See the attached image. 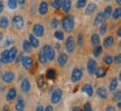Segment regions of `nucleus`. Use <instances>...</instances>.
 Segmentation results:
<instances>
[{"mask_svg":"<svg viewBox=\"0 0 121 111\" xmlns=\"http://www.w3.org/2000/svg\"><path fill=\"white\" fill-rule=\"evenodd\" d=\"M13 26L16 28V29H22L24 27V18L20 16V15H17L13 18V22H11Z\"/></svg>","mask_w":121,"mask_h":111,"instance_id":"obj_6","label":"nucleus"},{"mask_svg":"<svg viewBox=\"0 0 121 111\" xmlns=\"http://www.w3.org/2000/svg\"><path fill=\"white\" fill-rule=\"evenodd\" d=\"M96 95L101 99H105L108 97V90L103 88V86H100L99 89L96 90Z\"/></svg>","mask_w":121,"mask_h":111,"instance_id":"obj_15","label":"nucleus"},{"mask_svg":"<svg viewBox=\"0 0 121 111\" xmlns=\"http://www.w3.org/2000/svg\"><path fill=\"white\" fill-rule=\"evenodd\" d=\"M102 13H103L104 19H108V18L111 16V13H112V7H111V6H107V8L104 9V11Z\"/></svg>","mask_w":121,"mask_h":111,"instance_id":"obj_30","label":"nucleus"},{"mask_svg":"<svg viewBox=\"0 0 121 111\" xmlns=\"http://www.w3.org/2000/svg\"><path fill=\"white\" fill-rule=\"evenodd\" d=\"M74 25H75V22H74L73 16H71V15L65 16L62 20V27L66 33H71L74 29Z\"/></svg>","mask_w":121,"mask_h":111,"instance_id":"obj_1","label":"nucleus"},{"mask_svg":"<svg viewBox=\"0 0 121 111\" xmlns=\"http://www.w3.org/2000/svg\"><path fill=\"white\" fill-rule=\"evenodd\" d=\"M20 62H22L24 68H26V70H30L33 64H34V61H33V58L30 56H22Z\"/></svg>","mask_w":121,"mask_h":111,"instance_id":"obj_8","label":"nucleus"},{"mask_svg":"<svg viewBox=\"0 0 121 111\" xmlns=\"http://www.w3.org/2000/svg\"><path fill=\"white\" fill-rule=\"evenodd\" d=\"M31 48H33V46L30 45L29 40H24V43H22V49H24V52L30 53V52H31Z\"/></svg>","mask_w":121,"mask_h":111,"instance_id":"obj_29","label":"nucleus"},{"mask_svg":"<svg viewBox=\"0 0 121 111\" xmlns=\"http://www.w3.org/2000/svg\"><path fill=\"white\" fill-rule=\"evenodd\" d=\"M17 2L19 4H24L25 2H26V0H17Z\"/></svg>","mask_w":121,"mask_h":111,"instance_id":"obj_52","label":"nucleus"},{"mask_svg":"<svg viewBox=\"0 0 121 111\" xmlns=\"http://www.w3.org/2000/svg\"><path fill=\"white\" fill-rule=\"evenodd\" d=\"M17 54H18L17 47H11V48L9 49V62H10V63H13V61H15Z\"/></svg>","mask_w":121,"mask_h":111,"instance_id":"obj_17","label":"nucleus"},{"mask_svg":"<svg viewBox=\"0 0 121 111\" xmlns=\"http://www.w3.org/2000/svg\"><path fill=\"white\" fill-rule=\"evenodd\" d=\"M111 16H112V18L114 19V20H118V19L121 17V8H119V7H118L114 11H112Z\"/></svg>","mask_w":121,"mask_h":111,"instance_id":"obj_32","label":"nucleus"},{"mask_svg":"<svg viewBox=\"0 0 121 111\" xmlns=\"http://www.w3.org/2000/svg\"><path fill=\"white\" fill-rule=\"evenodd\" d=\"M58 24H60V22H58V20H57L56 18H54L52 22H51V27H52V28H56L57 26H58Z\"/></svg>","mask_w":121,"mask_h":111,"instance_id":"obj_43","label":"nucleus"},{"mask_svg":"<svg viewBox=\"0 0 121 111\" xmlns=\"http://www.w3.org/2000/svg\"><path fill=\"white\" fill-rule=\"evenodd\" d=\"M65 48L69 53H73L75 51V39L73 36H69L65 42Z\"/></svg>","mask_w":121,"mask_h":111,"instance_id":"obj_3","label":"nucleus"},{"mask_svg":"<svg viewBox=\"0 0 121 111\" xmlns=\"http://www.w3.org/2000/svg\"><path fill=\"white\" fill-rule=\"evenodd\" d=\"M33 33L36 37H42L45 33V28H44L43 25H40V24H35L33 26Z\"/></svg>","mask_w":121,"mask_h":111,"instance_id":"obj_7","label":"nucleus"},{"mask_svg":"<svg viewBox=\"0 0 121 111\" xmlns=\"http://www.w3.org/2000/svg\"><path fill=\"white\" fill-rule=\"evenodd\" d=\"M93 54H94L95 57H99L101 54H102V47L100 46V45H98V46H95L94 48V52H93Z\"/></svg>","mask_w":121,"mask_h":111,"instance_id":"obj_37","label":"nucleus"},{"mask_svg":"<svg viewBox=\"0 0 121 111\" xmlns=\"http://www.w3.org/2000/svg\"><path fill=\"white\" fill-rule=\"evenodd\" d=\"M103 62L105 63L107 65H110L113 63V57L111 55H105L103 57Z\"/></svg>","mask_w":121,"mask_h":111,"instance_id":"obj_36","label":"nucleus"},{"mask_svg":"<svg viewBox=\"0 0 121 111\" xmlns=\"http://www.w3.org/2000/svg\"><path fill=\"white\" fill-rule=\"evenodd\" d=\"M38 11L42 16H44V15H46L48 13V4L46 1H42L40 2V4L38 7Z\"/></svg>","mask_w":121,"mask_h":111,"instance_id":"obj_12","label":"nucleus"},{"mask_svg":"<svg viewBox=\"0 0 121 111\" xmlns=\"http://www.w3.org/2000/svg\"><path fill=\"white\" fill-rule=\"evenodd\" d=\"M78 46H83V35L78 34Z\"/></svg>","mask_w":121,"mask_h":111,"instance_id":"obj_44","label":"nucleus"},{"mask_svg":"<svg viewBox=\"0 0 121 111\" xmlns=\"http://www.w3.org/2000/svg\"><path fill=\"white\" fill-rule=\"evenodd\" d=\"M96 67V62L94 60H89L87 61V64H86V68H87V72L89 74H94V70Z\"/></svg>","mask_w":121,"mask_h":111,"instance_id":"obj_10","label":"nucleus"},{"mask_svg":"<svg viewBox=\"0 0 121 111\" xmlns=\"http://www.w3.org/2000/svg\"><path fill=\"white\" fill-rule=\"evenodd\" d=\"M1 65H2V62H1V60H0V67H1Z\"/></svg>","mask_w":121,"mask_h":111,"instance_id":"obj_58","label":"nucleus"},{"mask_svg":"<svg viewBox=\"0 0 121 111\" xmlns=\"http://www.w3.org/2000/svg\"><path fill=\"white\" fill-rule=\"evenodd\" d=\"M16 97H17V91H16L15 88H11V89L7 92V100H8V101H11V100H13Z\"/></svg>","mask_w":121,"mask_h":111,"instance_id":"obj_23","label":"nucleus"},{"mask_svg":"<svg viewBox=\"0 0 121 111\" xmlns=\"http://www.w3.org/2000/svg\"><path fill=\"white\" fill-rule=\"evenodd\" d=\"M105 111H116V108L112 107V106H108L107 109H105Z\"/></svg>","mask_w":121,"mask_h":111,"instance_id":"obj_48","label":"nucleus"},{"mask_svg":"<svg viewBox=\"0 0 121 111\" xmlns=\"http://www.w3.org/2000/svg\"><path fill=\"white\" fill-rule=\"evenodd\" d=\"M43 52L45 53L47 61H54V58H55V51L49 45H45L43 48Z\"/></svg>","mask_w":121,"mask_h":111,"instance_id":"obj_5","label":"nucleus"},{"mask_svg":"<svg viewBox=\"0 0 121 111\" xmlns=\"http://www.w3.org/2000/svg\"><path fill=\"white\" fill-rule=\"evenodd\" d=\"M117 4L120 6V4H121V0H117Z\"/></svg>","mask_w":121,"mask_h":111,"instance_id":"obj_57","label":"nucleus"},{"mask_svg":"<svg viewBox=\"0 0 121 111\" xmlns=\"http://www.w3.org/2000/svg\"><path fill=\"white\" fill-rule=\"evenodd\" d=\"M71 7H72V1L71 0H63V4H62V10L65 11V13H69L71 10Z\"/></svg>","mask_w":121,"mask_h":111,"instance_id":"obj_19","label":"nucleus"},{"mask_svg":"<svg viewBox=\"0 0 121 111\" xmlns=\"http://www.w3.org/2000/svg\"><path fill=\"white\" fill-rule=\"evenodd\" d=\"M67 60H69V56H67V54H65V53H60V55H58V57H57V62H58L60 66H64L66 64Z\"/></svg>","mask_w":121,"mask_h":111,"instance_id":"obj_14","label":"nucleus"},{"mask_svg":"<svg viewBox=\"0 0 121 111\" xmlns=\"http://www.w3.org/2000/svg\"><path fill=\"white\" fill-rule=\"evenodd\" d=\"M44 111H54V110H53V107H52V106H47V107L44 109Z\"/></svg>","mask_w":121,"mask_h":111,"instance_id":"obj_50","label":"nucleus"},{"mask_svg":"<svg viewBox=\"0 0 121 111\" xmlns=\"http://www.w3.org/2000/svg\"><path fill=\"white\" fill-rule=\"evenodd\" d=\"M2 111H9V107L8 106H4V109H2Z\"/></svg>","mask_w":121,"mask_h":111,"instance_id":"obj_53","label":"nucleus"},{"mask_svg":"<svg viewBox=\"0 0 121 111\" xmlns=\"http://www.w3.org/2000/svg\"><path fill=\"white\" fill-rule=\"evenodd\" d=\"M35 111H44L43 106H38V107L36 108V110H35Z\"/></svg>","mask_w":121,"mask_h":111,"instance_id":"obj_51","label":"nucleus"},{"mask_svg":"<svg viewBox=\"0 0 121 111\" xmlns=\"http://www.w3.org/2000/svg\"><path fill=\"white\" fill-rule=\"evenodd\" d=\"M1 62L4 63V64H9V49H4L2 53H1Z\"/></svg>","mask_w":121,"mask_h":111,"instance_id":"obj_22","label":"nucleus"},{"mask_svg":"<svg viewBox=\"0 0 121 111\" xmlns=\"http://www.w3.org/2000/svg\"><path fill=\"white\" fill-rule=\"evenodd\" d=\"M20 88H22V92H25V93H27V92H29L30 91V82L28 79H24L22 81V83H20Z\"/></svg>","mask_w":121,"mask_h":111,"instance_id":"obj_11","label":"nucleus"},{"mask_svg":"<svg viewBox=\"0 0 121 111\" xmlns=\"http://www.w3.org/2000/svg\"><path fill=\"white\" fill-rule=\"evenodd\" d=\"M62 97H63L62 90L57 89V90H55V91H53L52 95H51V102H52L53 104H56V103H58L60 100H62Z\"/></svg>","mask_w":121,"mask_h":111,"instance_id":"obj_4","label":"nucleus"},{"mask_svg":"<svg viewBox=\"0 0 121 111\" xmlns=\"http://www.w3.org/2000/svg\"><path fill=\"white\" fill-rule=\"evenodd\" d=\"M46 77L49 80H54L56 77V71L54 68H48L47 72H46Z\"/></svg>","mask_w":121,"mask_h":111,"instance_id":"obj_27","label":"nucleus"},{"mask_svg":"<svg viewBox=\"0 0 121 111\" xmlns=\"http://www.w3.org/2000/svg\"><path fill=\"white\" fill-rule=\"evenodd\" d=\"M113 44H114V38H113L112 36H108V37H105L103 40V46L105 48H110V47L113 46Z\"/></svg>","mask_w":121,"mask_h":111,"instance_id":"obj_16","label":"nucleus"},{"mask_svg":"<svg viewBox=\"0 0 121 111\" xmlns=\"http://www.w3.org/2000/svg\"><path fill=\"white\" fill-rule=\"evenodd\" d=\"M4 2H2V1H1V0H0V13H2V11H4Z\"/></svg>","mask_w":121,"mask_h":111,"instance_id":"obj_49","label":"nucleus"},{"mask_svg":"<svg viewBox=\"0 0 121 111\" xmlns=\"http://www.w3.org/2000/svg\"><path fill=\"white\" fill-rule=\"evenodd\" d=\"M91 42H92V44H93L94 46L100 45V35L98 34V33L92 34V36H91Z\"/></svg>","mask_w":121,"mask_h":111,"instance_id":"obj_26","label":"nucleus"},{"mask_svg":"<svg viewBox=\"0 0 121 111\" xmlns=\"http://www.w3.org/2000/svg\"><path fill=\"white\" fill-rule=\"evenodd\" d=\"M54 36H55V38H57L58 40H63V39H64V34H63L62 31H60V30H56Z\"/></svg>","mask_w":121,"mask_h":111,"instance_id":"obj_39","label":"nucleus"},{"mask_svg":"<svg viewBox=\"0 0 121 111\" xmlns=\"http://www.w3.org/2000/svg\"><path fill=\"white\" fill-rule=\"evenodd\" d=\"M80 111H81V110H80ZM83 111H84V110H83Z\"/></svg>","mask_w":121,"mask_h":111,"instance_id":"obj_60","label":"nucleus"},{"mask_svg":"<svg viewBox=\"0 0 121 111\" xmlns=\"http://www.w3.org/2000/svg\"><path fill=\"white\" fill-rule=\"evenodd\" d=\"M118 86V79H113L112 81L110 82V85H109V90L110 91H116Z\"/></svg>","mask_w":121,"mask_h":111,"instance_id":"obj_33","label":"nucleus"},{"mask_svg":"<svg viewBox=\"0 0 121 111\" xmlns=\"http://www.w3.org/2000/svg\"><path fill=\"white\" fill-rule=\"evenodd\" d=\"M120 61H121V55H120V54H118V55L113 58V62H114V63H117V64H119V63H120Z\"/></svg>","mask_w":121,"mask_h":111,"instance_id":"obj_46","label":"nucleus"},{"mask_svg":"<svg viewBox=\"0 0 121 111\" xmlns=\"http://www.w3.org/2000/svg\"><path fill=\"white\" fill-rule=\"evenodd\" d=\"M117 35H118V36H119V37H120V36H121V29H120V28L118 29V31H117Z\"/></svg>","mask_w":121,"mask_h":111,"instance_id":"obj_54","label":"nucleus"},{"mask_svg":"<svg viewBox=\"0 0 121 111\" xmlns=\"http://www.w3.org/2000/svg\"><path fill=\"white\" fill-rule=\"evenodd\" d=\"M8 25H9L8 18L7 17H1L0 18V28L6 29V28H8Z\"/></svg>","mask_w":121,"mask_h":111,"instance_id":"obj_28","label":"nucleus"},{"mask_svg":"<svg viewBox=\"0 0 121 111\" xmlns=\"http://www.w3.org/2000/svg\"><path fill=\"white\" fill-rule=\"evenodd\" d=\"M37 84H38V86L40 89L44 88V85H45V80H44L43 76H39L38 79H37Z\"/></svg>","mask_w":121,"mask_h":111,"instance_id":"obj_41","label":"nucleus"},{"mask_svg":"<svg viewBox=\"0 0 121 111\" xmlns=\"http://www.w3.org/2000/svg\"><path fill=\"white\" fill-rule=\"evenodd\" d=\"M2 80H4V83H11V82L15 80V74L11 71H7V72L4 73L2 75Z\"/></svg>","mask_w":121,"mask_h":111,"instance_id":"obj_9","label":"nucleus"},{"mask_svg":"<svg viewBox=\"0 0 121 111\" xmlns=\"http://www.w3.org/2000/svg\"><path fill=\"white\" fill-rule=\"evenodd\" d=\"M107 30H108V25H107V22H103L100 26V35L107 34Z\"/></svg>","mask_w":121,"mask_h":111,"instance_id":"obj_34","label":"nucleus"},{"mask_svg":"<svg viewBox=\"0 0 121 111\" xmlns=\"http://www.w3.org/2000/svg\"><path fill=\"white\" fill-rule=\"evenodd\" d=\"M108 1H110V0H108Z\"/></svg>","mask_w":121,"mask_h":111,"instance_id":"obj_59","label":"nucleus"},{"mask_svg":"<svg viewBox=\"0 0 121 111\" xmlns=\"http://www.w3.org/2000/svg\"><path fill=\"white\" fill-rule=\"evenodd\" d=\"M25 106H26V103H25V100L22 98V97H19L17 100V103H16V110L17 111H24L25 110Z\"/></svg>","mask_w":121,"mask_h":111,"instance_id":"obj_13","label":"nucleus"},{"mask_svg":"<svg viewBox=\"0 0 121 111\" xmlns=\"http://www.w3.org/2000/svg\"><path fill=\"white\" fill-rule=\"evenodd\" d=\"M13 43V39L9 38V39H7V40H6V43H4V46H9V45H11Z\"/></svg>","mask_w":121,"mask_h":111,"instance_id":"obj_47","label":"nucleus"},{"mask_svg":"<svg viewBox=\"0 0 121 111\" xmlns=\"http://www.w3.org/2000/svg\"><path fill=\"white\" fill-rule=\"evenodd\" d=\"M82 90H83V92L86 94V95H89V97H92V95H93V89H92V85H91V84H84Z\"/></svg>","mask_w":121,"mask_h":111,"instance_id":"obj_24","label":"nucleus"},{"mask_svg":"<svg viewBox=\"0 0 121 111\" xmlns=\"http://www.w3.org/2000/svg\"><path fill=\"white\" fill-rule=\"evenodd\" d=\"M113 92H114V91H113ZM120 98H121V92L118 90V91H116V92L113 93V100H114V101H119Z\"/></svg>","mask_w":121,"mask_h":111,"instance_id":"obj_42","label":"nucleus"},{"mask_svg":"<svg viewBox=\"0 0 121 111\" xmlns=\"http://www.w3.org/2000/svg\"><path fill=\"white\" fill-rule=\"evenodd\" d=\"M95 10H96V4H89V6H87L86 9H85V15H86V16H90V15H92V13H94Z\"/></svg>","mask_w":121,"mask_h":111,"instance_id":"obj_25","label":"nucleus"},{"mask_svg":"<svg viewBox=\"0 0 121 111\" xmlns=\"http://www.w3.org/2000/svg\"><path fill=\"white\" fill-rule=\"evenodd\" d=\"M8 7L10 9H15L17 7V0H8Z\"/></svg>","mask_w":121,"mask_h":111,"instance_id":"obj_40","label":"nucleus"},{"mask_svg":"<svg viewBox=\"0 0 121 111\" xmlns=\"http://www.w3.org/2000/svg\"><path fill=\"white\" fill-rule=\"evenodd\" d=\"M29 43L34 48H38L39 46V40L35 35H29Z\"/></svg>","mask_w":121,"mask_h":111,"instance_id":"obj_21","label":"nucleus"},{"mask_svg":"<svg viewBox=\"0 0 121 111\" xmlns=\"http://www.w3.org/2000/svg\"><path fill=\"white\" fill-rule=\"evenodd\" d=\"M2 37H4V36H2V34H1V33H0V42H1V40H2Z\"/></svg>","mask_w":121,"mask_h":111,"instance_id":"obj_56","label":"nucleus"},{"mask_svg":"<svg viewBox=\"0 0 121 111\" xmlns=\"http://www.w3.org/2000/svg\"><path fill=\"white\" fill-rule=\"evenodd\" d=\"M85 6H86V0H78L76 1V8L78 9L84 8Z\"/></svg>","mask_w":121,"mask_h":111,"instance_id":"obj_38","label":"nucleus"},{"mask_svg":"<svg viewBox=\"0 0 121 111\" xmlns=\"http://www.w3.org/2000/svg\"><path fill=\"white\" fill-rule=\"evenodd\" d=\"M84 111H92V106H91V103L86 102L84 104Z\"/></svg>","mask_w":121,"mask_h":111,"instance_id":"obj_45","label":"nucleus"},{"mask_svg":"<svg viewBox=\"0 0 121 111\" xmlns=\"http://www.w3.org/2000/svg\"><path fill=\"white\" fill-rule=\"evenodd\" d=\"M104 20H105V19H104V17H103V13H98V15L95 16L94 20H93V25H94V26L101 25Z\"/></svg>","mask_w":121,"mask_h":111,"instance_id":"obj_18","label":"nucleus"},{"mask_svg":"<svg viewBox=\"0 0 121 111\" xmlns=\"http://www.w3.org/2000/svg\"><path fill=\"white\" fill-rule=\"evenodd\" d=\"M94 74L98 77H103V76H105V74H107V70H105L104 67H102V66H100V67H95Z\"/></svg>","mask_w":121,"mask_h":111,"instance_id":"obj_20","label":"nucleus"},{"mask_svg":"<svg viewBox=\"0 0 121 111\" xmlns=\"http://www.w3.org/2000/svg\"><path fill=\"white\" fill-rule=\"evenodd\" d=\"M38 61L42 63V64H46L47 63V58H46V55H45V53L43 52V49L39 52L38 54Z\"/></svg>","mask_w":121,"mask_h":111,"instance_id":"obj_31","label":"nucleus"},{"mask_svg":"<svg viewBox=\"0 0 121 111\" xmlns=\"http://www.w3.org/2000/svg\"><path fill=\"white\" fill-rule=\"evenodd\" d=\"M83 76V71L82 68L80 67H75L72 71V75H71V81L73 82V83H76V82H78L81 79H82Z\"/></svg>","mask_w":121,"mask_h":111,"instance_id":"obj_2","label":"nucleus"},{"mask_svg":"<svg viewBox=\"0 0 121 111\" xmlns=\"http://www.w3.org/2000/svg\"><path fill=\"white\" fill-rule=\"evenodd\" d=\"M62 4H63V0H53L52 1V6L55 9H60Z\"/></svg>","mask_w":121,"mask_h":111,"instance_id":"obj_35","label":"nucleus"},{"mask_svg":"<svg viewBox=\"0 0 121 111\" xmlns=\"http://www.w3.org/2000/svg\"><path fill=\"white\" fill-rule=\"evenodd\" d=\"M117 107H118V108H121V102H120V100L118 101V104H117Z\"/></svg>","mask_w":121,"mask_h":111,"instance_id":"obj_55","label":"nucleus"}]
</instances>
